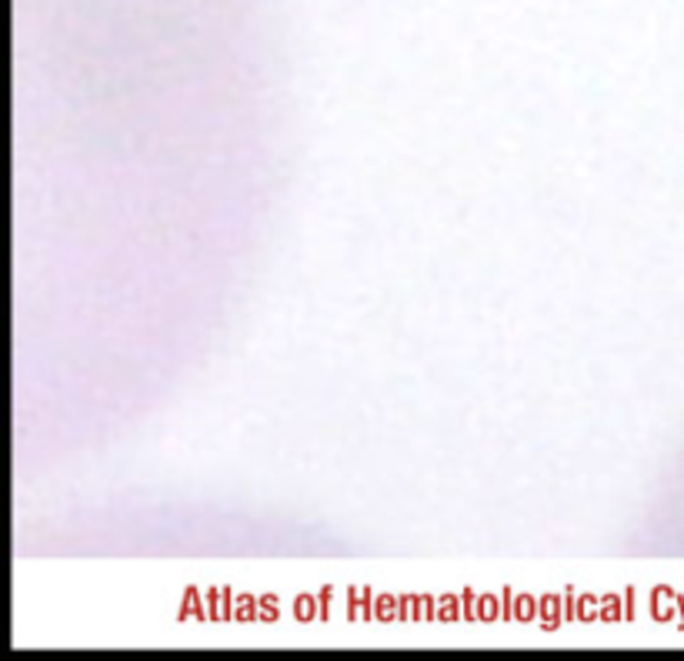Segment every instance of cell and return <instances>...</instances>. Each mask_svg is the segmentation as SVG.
Returning a JSON list of instances; mask_svg holds the SVG:
<instances>
[{
  "instance_id": "cell-1",
  "label": "cell",
  "mask_w": 684,
  "mask_h": 661,
  "mask_svg": "<svg viewBox=\"0 0 684 661\" xmlns=\"http://www.w3.org/2000/svg\"><path fill=\"white\" fill-rule=\"evenodd\" d=\"M374 618H380V621H401V598L380 594L378 601H374Z\"/></svg>"
},
{
  "instance_id": "cell-7",
  "label": "cell",
  "mask_w": 684,
  "mask_h": 661,
  "mask_svg": "<svg viewBox=\"0 0 684 661\" xmlns=\"http://www.w3.org/2000/svg\"><path fill=\"white\" fill-rule=\"evenodd\" d=\"M624 611H621V601L618 594H601V618L598 621H621Z\"/></svg>"
},
{
  "instance_id": "cell-8",
  "label": "cell",
  "mask_w": 684,
  "mask_h": 661,
  "mask_svg": "<svg viewBox=\"0 0 684 661\" xmlns=\"http://www.w3.org/2000/svg\"><path fill=\"white\" fill-rule=\"evenodd\" d=\"M498 614H501L498 598H494V594H481V598H478V621H494Z\"/></svg>"
},
{
  "instance_id": "cell-12",
  "label": "cell",
  "mask_w": 684,
  "mask_h": 661,
  "mask_svg": "<svg viewBox=\"0 0 684 661\" xmlns=\"http://www.w3.org/2000/svg\"><path fill=\"white\" fill-rule=\"evenodd\" d=\"M187 611H191V614H194V618H204V611H201V601H197V591H194V588H191V591H187V594H184V611H180V614H187Z\"/></svg>"
},
{
  "instance_id": "cell-11",
  "label": "cell",
  "mask_w": 684,
  "mask_h": 661,
  "mask_svg": "<svg viewBox=\"0 0 684 661\" xmlns=\"http://www.w3.org/2000/svg\"><path fill=\"white\" fill-rule=\"evenodd\" d=\"M257 605H260V618H264V621H274V618H278V598H274V594L260 598Z\"/></svg>"
},
{
  "instance_id": "cell-13",
  "label": "cell",
  "mask_w": 684,
  "mask_h": 661,
  "mask_svg": "<svg viewBox=\"0 0 684 661\" xmlns=\"http://www.w3.org/2000/svg\"><path fill=\"white\" fill-rule=\"evenodd\" d=\"M461 598H464V618H467V621H478V611H474V601H478V594H474V591H464Z\"/></svg>"
},
{
  "instance_id": "cell-5",
  "label": "cell",
  "mask_w": 684,
  "mask_h": 661,
  "mask_svg": "<svg viewBox=\"0 0 684 661\" xmlns=\"http://www.w3.org/2000/svg\"><path fill=\"white\" fill-rule=\"evenodd\" d=\"M574 618H578V621H594V618H601V598H594V594H578V611H574Z\"/></svg>"
},
{
  "instance_id": "cell-3",
  "label": "cell",
  "mask_w": 684,
  "mask_h": 661,
  "mask_svg": "<svg viewBox=\"0 0 684 661\" xmlns=\"http://www.w3.org/2000/svg\"><path fill=\"white\" fill-rule=\"evenodd\" d=\"M537 608H541V621H544V628H554L561 621V598L558 594H544L541 601H537Z\"/></svg>"
},
{
  "instance_id": "cell-4",
  "label": "cell",
  "mask_w": 684,
  "mask_h": 661,
  "mask_svg": "<svg viewBox=\"0 0 684 661\" xmlns=\"http://www.w3.org/2000/svg\"><path fill=\"white\" fill-rule=\"evenodd\" d=\"M464 601V598H461ZM461 601H457V594H441L437 598V621H457L464 608H461Z\"/></svg>"
},
{
  "instance_id": "cell-9",
  "label": "cell",
  "mask_w": 684,
  "mask_h": 661,
  "mask_svg": "<svg viewBox=\"0 0 684 661\" xmlns=\"http://www.w3.org/2000/svg\"><path fill=\"white\" fill-rule=\"evenodd\" d=\"M317 611H321V601H317L314 594H301V598H297V618H301V621H314Z\"/></svg>"
},
{
  "instance_id": "cell-2",
  "label": "cell",
  "mask_w": 684,
  "mask_h": 661,
  "mask_svg": "<svg viewBox=\"0 0 684 661\" xmlns=\"http://www.w3.org/2000/svg\"><path fill=\"white\" fill-rule=\"evenodd\" d=\"M347 614L351 618H374V598H371V591H351Z\"/></svg>"
},
{
  "instance_id": "cell-6",
  "label": "cell",
  "mask_w": 684,
  "mask_h": 661,
  "mask_svg": "<svg viewBox=\"0 0 684 661\" xmlns=\"http://www.w3.org/2000/svg\"><path fill=\"white\" fill-rule=\"evenodd\" d=\"M537 601H534V594H514V621H534V614H537Z\"/></svg>"
},
{
  "instance_id": "cell-10",
  "label": "cell",
  "mask_w": 684,
  "mask_h": 661,
  "mask_svg": "<svg viewBox=\"0 0 684 661\" xmlns=\"http://www.w3.org/2000/svg\"><path fill=\"white\" fill-rule=\"evenodd\" d=\"M234 618H241V621H254V598L251 594H241V598H237Z\"/></svg>"
}]
</instances>
